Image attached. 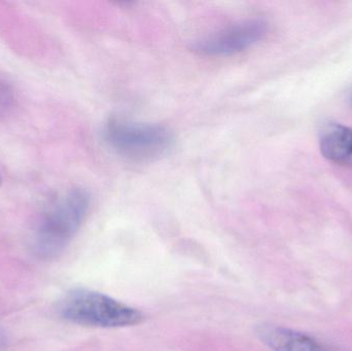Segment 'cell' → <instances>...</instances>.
I'll use <instances>...</instances> for the list:
<instances>
[{
  "instance_id": "6da1fadb",
  "label": "cell",
  "mask_w": 352,
  "mask_h": 351,
  "mask_svg": "<svg viewBox=\"0 0 352 351\" xmlns=\"http://www.w3.org/2000/svg\"><path fill=\"white\" fill-rule=\"evenodd\" d=\"M90 207L86 190L74 188L50 204L39 218L33 251L41 259L57 257L82 226Z\"/></svg>"
},
{
  "instance_id": "7a4b0ae2",
  "label": "cell",
  "mask_w": 352,
  "mask_h": 351,
  "mask_svg": "<svg viewBox=\"0 0 352 351\" xmlns=\"http://www.w3.org/2000/svg\"><path fill=\"white\" fill-rule=\"evenodd\" d=\"M102 137L116 154L135 162H150L165 156L175 144L168 128L113 117L103 126Z\"/></svg>"
},
{
  "instance_id": "3957f363",
  "label": "cell",
  "mask_w": 352,
  "mask_h": 351,
  "mask_svg": "<svg viewBox=\"0 0 352 351\" xmlns=\"http://www.w3.org/2000/svg\"><path fill=\"white\" fill-rule=\"evenodd\" d=\"M59 313L69 323L107 329L138 325L144 319L142 311L88 290L68 293L60 303Z\"/></svg>"
},
{
  "instance_id": "277c9868",
  "label": "cell",
  "mask_w": 352,
  "mask_h": 351,
  "mask_svg": "<svg viewBox=\"0 0 352 351\" xmlns=\"http://www.w3.org/2000/svg\"><path fill=\"white\" fill-rule=\"evenodd\" d=\"M268 24L262 19L240 21L197 41L192 51L203 56H230L241 53L262 41Z\"/></svg>"
},
{
  "instance_id": "5b68a950",
  "label": "cell",
  "mask_w": 352,
  "mask_h": 351,
  "mask_svg": "<svg viewBox=\"0 0 352 351\" xmlns=\"http://www.w3.org/2000/svg\"><path fill=\"white\" fill-rule=\"evenodd\" d=\"M258 336L273 351H329L314 338L287 328L262 326Z\"/></svg>"
},
{
  "instance_id": "8992f818",
  "label": "cell",
  "mask_w": 352,
  "mask_h": 351,
  "mask_svg": "<svg viewBox=\"0 0 352 351\" xmlns=\"http://www.w3.org/2000/svg\"><path fill=\"white\" fill-rule=\"evenodd\" d=\"M320 152L324 158L336 164L352 163V129L337 123L322 128L320 137Z\"/></svg>"
},
{
  "instance_id": "52a82bcc",
  "label": "cell",
  "mask_w": 352,
  "mask_h": 351,
  "mask_svg": "<svg viewBox=\"0 0 352 351\" xmlns=\"http://www.w3.org/2000/svg\"><path fill=\"white\" fill-rule=\"evenodd\" d=\"M14 106V89L8 80L0 78V120L8 117Z\"/></svg>"
},
{
  "instance_id": "ba28073f",
  "label": "cell",
  "mask_w": 352,
  "mask_h": 351,
  "mask_svg": "<svg viewBox=\"0 0 352 351\" xmlns=\"http://www.w3.org/2000/svg\"><path fill=\"white\" fill-rule=\"evenodd\" d=\"M4 344H6V336L2 333L1 330H0V350L3 348Z\"/></svg>"
},
{
  "instance_id": "9c48e42d",
  "label": "cell",
  "mask_w": 352,
  "mask_h": 351,
  "mask_svg": "<svg viewBox=\"0 0 352 351\" xmlns=\"http://www.w3.org/2000/svg\"><path fill=\"white\" fill-rule=\"evenodd\" d=\"M1 185H2V177H1V174H0V187H1Z\"/></svg>"
}]
</instances>
